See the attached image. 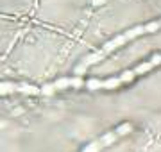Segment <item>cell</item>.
Returning <instances> with one entry per match:
<instances>
[{
	"label": "cell",
	"mask_w": 161,
	"mask_h": 152,
	"mask_svg": "<svg viewBox=\"0 0 161 152\" xmlns=\"http://www.w3.org/2000/svg\"><path fill=\"white\" fill-rule=\"evenodd\" d=\"M80 88L82 86V81L79 77H64V79H59L56 82H50V84H45V86H29V84H14V82H2L0 86V93H27V95H52L58 90H64V88Z\"/></svg>",
	"instance_id": "obj_2"
},
{
	"label": "cell",
	"mask_w": 161,
	"mask_h": 152,
	"mask_svg": "<svg viewBox=\"0 0 161 152\" xmlns=\"http://www.w3.org/2000/svg\"><path fill=\"white\" fill-rule=\"evenodd\" d=\"M158 64H161V54H156V56H152L149 61L138 64L136 68H132V70H129V72H124L122 75L111 77V79H108V81L92 79V81L86 82V88L88 90H113V88H116V86H120V84L131 82L134 77H138V75H142V73H145V72L152 70V68H156Z\"/></svg>",
	"instance_id": "obj_3"
},
{
	"label": "cell",
	"mask_w": 161,
	"mask_h": 152,
	"mask_svg": "<svg viewBox=\"0 0 161 152\" xmlns=\"http://www.w3.org/2000/svg\"><path fill=\"white\" fill-rule=\"evenodd\" d=\"M158 29H161V18H159V20H156V22H150V24H147V25H142V27H136V29H131V30H127V32H124V34L116 36L115 40H111L109 43H106V45L100 48V50H97L95 54H90V56H86V57H84L79 64H77L75 73H77V75H82V73L88 70V66H90V64L98 63V61L104 57V56H108V54H109L111 50H115L116 47H120V45L127 43L129 40H132V38H136V36H140V34L154 32V30H158Z\"/></svg>",
	"instance_id": "obj_1"
}]
</instances>
